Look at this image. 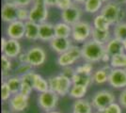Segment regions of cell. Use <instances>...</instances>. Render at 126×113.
<instances>
[{
  "label": "cell",
  "instance_id": "d4e9b609",
  "mask_svg": "<svg viewBox=\"0 0 126 113\" xmlns=\"http://www.w3.org/2000/svg\"><path fill=\"white\" fill-rule=\"evenodd\" d=\"M92 27L93 28L99 30H110L112 24L103 14L98 13L95 15L92 20Z\"/></svg>",
  "mask_w": 126,
  "mask_h": 113
},
{
  "label": "cell",
  "instance_id": "f35d334b",
  "mask_svg": "<svg viewBox=\"0 0 126 113\" xmlns=\"http://www.w3.org/2000/svg\"><path fill=\"white\" fill-rule=\"evenodd\" d=\"M74 3L73 0H57V5L56 7L58 10L62 11L64 10H67L71 6H73Z\"/></svg>",
  "mask_w": 126,
  "mask_h": 113
},
{
  "label": "cell",
  "instance_id": "8fae6325",
  "mask_svg": "<svg viewBox=\"0 0 126 113\" xmlns=\"http://www.w3.org/2000/svg\"><path fill=\"white\" fill-rule=\"evenodd\" d=\"M108 84L116 90H123L126 88V69L112 68L109 74Z\"/></svg>",
  "mask_w": 126,
  "mask_h": 113
},
{
  "label": "cell",
  "instance_id": "f546056e",
  "mask_svg": "<svg viewBox=\"0 0 126 113\" xmlns=\"http://www.w3.org/2000/svg\"><path fill=\"white\" fill-rule=\"evenodd\" d=\"M88 89L89 88L86 86L74 85V84H73V86H72L71 90H70V92H69V96L71 97V98H73V99H74V100L82 99L87 94Z\"/></svg>",
  "mask_w": 126,
  "mask_h": 113
},
{
  "label": "cell",
  "instance_id": "3957f363",
  "mask_svg": "<svg viewBox=\"0 0 126 113\" xmlns=\"http://www.w3.org/2000/svg\"><path fill=\"white\" fill-rule=\"evenodd\" d=\"M100 13L103 14L108 21L110 22L112 26H114L120 22H123L124 11L122 9V6L119 2H117L116 0L105 3L104 7L101 10Z\"/></svg>",
  "mask_w": 126,
  "mask_h": 113
},
{
  "label": "cell",
  "instance_id": "cb8c5ba5",
  "mask_svg": "<svg viewBox=\"0 0 126 113\" xmlns=\"http://www.w3.org/2000/svg\"><path fill=\"white\" fill-rule=\"evenodd\" d=\"M104 5L105 2L103 0H86V2L83 4V10L89 14L96 15L100 13Z\"/></svg>",
  "mask_w": 126,
  "mask_h": 113
},
{
  "label": "cell",
  "instance_id": "7dc6e473",
  "mask_svg": "<svg viewBox=\"0 0 126 113\" xmlns=\"http://www.w3.org/2000/svg\"><path fill=\"white\" fill-rule=\"evenodd\" d=\"M1 113H14V112H12V111L10 110V109H9V110H8V109H3Z\"/></svg>",
  "mask_w": 126,
  "mask_h": 113
},
{
  "label": "cell",
  "instance_id": "d590c367",
  "mask_svg": "<svg viewBox=\"0 0 126 113\" xmlns=\"http://www.w3.org/2000/svg\"><path fill=\"white\" fill-rule=\"evenodd\" d=\"M12 96V92H11L10 87L8 86V84L6 83L5 80L2 81L1 84V99L2 102H8L11 97Z\"/></svg>",
  "mask_w": 126,
  "mask_h": 113
},
{
  "label": "cell",
  "instance_id": "f6af8a7d",
  "mask_svg": "<svg viewBox=\"0 0 126 113\" xmlns=\"http://www.w3.org/2000/svg\"><path fill=\"white\" fill-rule=\"evenodd\" d=\"M43 1L47 5L48 8H50V7H56V5H57V0H43Z\"/></svg>",
  "mask_w": 126,
  "mask_h": 113
},
{
  "label": "cell",
  "instance_id": "8d00e7d4",
  "mask_svg": "<svg viewBox=\"0 0 126 113\" xmlns=\"http://www.w3.org/2000/svg\"><path fill=\"white\" fill-rule=\"evenodd\" d=\"M33 67L29 63H21L17 66L15 70V75H19V76H22V75H26L27 73L33 71Z\"/></svg>",
  "mask_w": 126,
  "mask_h": 113
},
{
  "label": "cell",
  "instance_id": "ac0fdd59",
  "mask_svg": "<svg viewBox=\"0 0 126 113\" xmlns=\"http://www.w3.org/2000/svg\"><path fill=\"white\" fill-rule=\"evenodd\" d=\"M111 69H112V67L108 64H105V66L96 69L92 74L93 84L103 85L105 83H108V78H109Z\"/></svg>",
  "mask_w": 126,
  "mask_h": 113
},
{
  "label": "cell",
  "instance_id": "74e56055",
  "mask_svg": "<svg viewBox=\"0 0 126 113\" xmlns=\"http://www.w3.org/2000/svg\"><path fill=\"white\" fill-rule=\"evenodd\" d=\"M29 8L20 7L18 8V20L22 22H26L29 20Z\"/></svg>",
  "mask_w": 126,
  "mask_h": 113
},
{
  "label": "cell",
  "instance_id": "7bdbcfd3",
  "mask_svg": "<svg viewBox=\"0 0 126 113\" xmlns=\"http://www.w3.org/2000/svg\"><path fill=\"white\" fill-rule=\"evenodd\" d=\"M16 59L18 60L19 64H21V63H28V59H27L26 51V52H23V51H22L21 54L18 56V58H17Z\"/></svg>",
  "mask_w": 126,
  "mask_h": 113
},
{
  "label": "cell",
  "instance_id": "2e32d148",
  "mask_svg": "<svg viewBox=\"0 0 126 113\" xmlns=\"http://www.w3.org/2000/svg\"><path fill=\"white\" fill-rule=\"evenodd\" d=\"M1 52H2V54H4L5 56H7L8 58H10L11 59H17L18 56L21 54L22 52L21 43L18 40L8 38L5 47Z\"/></svg>",
  "mask_w": 126,
  "mask_h": 113
},
{
  "label": "cell",
  "instance_id": "f907efd6",
  "mask_svg": "<svg viewBox=\"0 0 126 113\" xmlns=\"http://www.w3.org/2000/svg\"><path fill=\"white\" fill-rule=\"evenodd\" d=\"M105 3H106V2H109V1H114V0H103Z\"/></svg>",
  "mask_w": 126,
  "mask_h": 113
},
{
  "label": "cell",
  "instance_id": "484cf974",
  "mask_svg": "<svg viewBox=\"0 0 126 113\" xmlns=\"http://www.w3.org/2000/svg\"><path fill=\"white\" fill-rule=\"evenodd\" d=\"M55 33L56 37L71 38L72 36V26L66 24L65 22H58L55 24Z\"/></svg>",
  "mask_w": 126,
  "mask_h": 113
},
{
  "label": "cell",
  "instance_id": "4316f807",
  "mask_svg": "<svg viewBox=\"0 0 126 113\" xmlns=\"http://www.w3.org/2000/svg\"><path fill=\"white\" fill-rule=\"evenodd\" d=\"M34 91H36L39 93L42 92H47L49 91V83H48V79L44 78L42 75H41L40 74L36 73L35 74V77H34Z\"/></svg>",
  "mask_w": 126,
  "mask_h": 113
},
{
  "label": "cell",
  "instance_id": "ffe728a7",
  "mask_svg": "<svg viewBox=\"0 0 126 113\" xmlns=\"http://www.w3.org/2000/svg\"><path fill=\"white\" fill-rule=\"evenodd\" d=\"M26 26V32L25 39L30 42H36L39 40V33H40V24H37L33 21L25 22Z\"/></svg>",
  "mask_w": 126,
  "mask_h": 113
},
{
  "label": "cell",
  "instance_id": "4dcf8cb0",
  "mask_svg": "<svg viewBox=\"0 0 126 113\" xmlns=\"http://www.w3.org/2000/svg\"><path fill=\"white\" fill-rule=\"evenodd\" d=\"M112 35L116 39L124 41L126 39V22H120L113 26Z\"/></svg>",
  "mask_w": 126,
  "mask_h": 113
},
{
  "label": "cell",
  "instance_id": "7a4b0ae2",
  "mask_svg": "<svg viewBox=\"0 0 126 113\" xmlns=\"http://www.w3.org/2000/svg\"><path fill=\"white\" fill-rule=\"evenodd\" d=\"M50 91L57 92L60 97L69 95L70 90L73 86L72 79L63 75L62 73L57 75H52L48 78Z\"/></svg>",
  "mask_w": 126,
  "mask_h": 113
},
{
  "label": "cell",
  "instance_id": "ba28073f",
  "mask_svg": "<svg viewBox=\"0 0 126 113\" xmlns=\"http://www.w3.org/2000/svg\"><path fill=\"white\" fill-rule=\"evenodd\" d=\"M80 59H82L81 47H79L77 45H73L66 52L58 55V59H57V63L60 67L65 68V67L73 66Z\"/></svg>",
  "mask_w": 126,
  "mask_h": 113
},
{
  "label": "cell",
  "instance_id": "d6a6232c",
  "mask_svg": "<svg viewBox=\"0 0 126 113\" xmlns=\"http://www.w3.org/2000/svg\"><path fill=\"white\" fill-rule=\"evenodd\" d=\"M1 68H2V77L3 79H6L10 76V72L12 68V61L11 59L8 58L7 56L2 54L1 56Z\"/></svg>",
  "mask_w": 126,
  "mask_h": 113
},
{
  "label": "cell",
  "instance_id": "277c9868",
  "mask_svg": "<svg viewBox=\"0 0 126 113\" xmlns=\"http://www.w3.org/2000/svg\"><path fill=\"white\" fill-rule=\"evenodd\" d=\"M93 27L91 24L86 21H79L72 27V36L71 39L74 43L83 44L89 39H91Z\"/></svg>",
  "mask_w": 126,
  "mask_h": 113
},
{
  "label": "cell",
  "instance_id": "681fc988",
  "mask_svg": "<svg viewBox=\"0 0 126 113\" xmlns=\"http://www.w3.org/2000/svg\"><path fill=\"white\" fill-rule=\"evenodd\" d=\"M44 113H61V112L57 111V110H53V111H49V112H44Z\"/></svg>",
  "mask_w": 126,
  "mask_h": 113
},
{
  "label": "cell",
  "instance_id": "bcb514c9",
  "mask_svg": "<svg viewBox=\"0 0 126 113\" xmlns=\"http://www.w3.org/2000/svg\"><path fill=\"white\" fill-rule=\"evenodd\" d=\"M73 1L74 4H78V5H83L86 2V0H73Z\"/></svg>",
  "mask_w": 126,
  "mask_h": 113
},
{
  "label": "cell",
  "instance_id": "30bf717a",
  "mask_svg": "<svg viewBox=\"0 0 126 113\" xmlns=\"http://www.w3.org/2000/svg\"><path fill=\"white\" fill-rule=\"evenodd\" d=\"M84 10L81 7V5L78 4H74L68 8L67 10H64L60 13V17L63 22L68 24L70 26H74L79 21H81V18L83 16Z\"/></svg>",
  "mask_w": 126,
  "mask_h": 113
},
{
  "label": "cell",
  "instance_id": "8992f818",
  "mask_svg": "<svg viewBox=\"0 0 126 113\" xmlns=\"http://www.w3.org/2000/svg\"><path fill=\"white\" fill-rule=\"evenodd\" d=\"M59 97L60 96L57 92L50 91V90L47 92L39 93L37 97L38 107L44 112L56 110L58 101H59Z\"/></svg>",
  "mask_w": 126,
  "mask_h": 113
},
{
  "label": "cell",
  "instance_id": "7c38bea8",
  "mask_svg": "<svg viewBox=\"0 0 126 113\" xmlns=\"http://www.w3.org/2000/svg\"><path fill=\"white\" fill-rule=\"evenodd\" d=\"M29 96H26L22 92H17L12 94L11 99L8 101L10 110L14 113H20L25 111L28 107Z\"/></svg>",
  "mask_w": 126,
  "mask_h": 113
},
{
  "label": "cell",
  "instance_id": "44dd1931",
  "mask_svg": "<svg viewBox=\"0 0 126 113\" xmlns=\"http://www.w3.org/2000/svg\"><path fill=\"white\" fill-rule=\"evenodd\" d=\"M93 107L91 102L88 99H77L74 100L73 107H72V112L73 113H94L93 112Z\"/></svg>",
  "mask_w": 126,
  "mask_h": 113
},
{
  "label": "cell",
  "instance_id": "ee69618b",
  "mask_svg": "<svg viewBox=\"0 0 126 113\" xmlns=\"http://www.w3.org/2000/svg\"><path fill=\"white\" fill-rule=\"evenodd\" d=\"M111 58H112V57H111L110 55L105 52V54H104V56H103V58H102V61H101V62H104V63H105V64L110 63Z\"/></svg>",
  "mask_w": 126,
  "mask_h": 113
},
{
  "label": "cell",
  "instance_id": "d6986e66",
  "mask_svg": "<svg viewBox=\"0 0 126 113\" xmlns=\"http://www.w3.org/2000/svg\"><path fill=\"white\" fill-rule=\"evenodd\" d=\"M35 74L36 72L33 70L29 73H27L26 75H22V88L20 92L23 94H25L26 96H30L31 92L34 91V77H35Z\"/></svg>",
  "mask_w": 126,
  "mask_h": 113
},
{
  "label": "cell",
  "instance_id": "5b68a950",
  "mask_svg": "<svg viewBox=\"0 0 126 113\" xmlns=\"http://www.w3.org/2000/svg\"><path fill=\"white\" fill-rule=\"evenodd\" d=\"M91 105L95 110H102L106 108L109 105L116 102V96L109 90H100L94 92L91 97Z\"/></svg>",
  "mask_w": 126,
  "mask_h": 113
},
{
  "label": "cell",
  "instance_id": "e575fe53",
  "mask_svg": "<svg viewBox=\"0 0 126 113\" xmlns=\"http://www.w3.org/2000/svg\"><path fill=\"white\" fill-rule=\"evenodd\" d=\"M94 113H122V108L119 103H113L102 110H95Z\"/></svg>",
  "mask_w": 126,
  "mask_h": 113
},
{
  "label": "cell",
  "instance_id": "9c48e42d",
  "mask_svg": "<svg viewBox=\"0 0 126 113\" xmlns=\"http://www.w3.org/2000/svg\"><path fill=\"white\" fill-rule=\"evenodd\" d=\"M28 63L33 68L41 67L45 63L47 59V54L45 49L40 45H34L26 50Z\"/></svg>",
  "mask_w": 126,
  "mask_h": 113
},
{
  "label": "cell",
  "instance_id": "ab89813d",
  "mask_svg": "<svg viewBox=\"0 0 126 113\" xmlns=\"http://www.w3.org/2000/svg\"><path fill=\"white\" fill-rule=\"evenodd\" d=\"M11 3L15 4L17 7H26V8H29L33 3V0H8Z\"/></svg>",
  "mask_w": 126,
  "mask_h": 113
},
{
  "label": "cell",
  "instance_id": "1f68e13d",
  "mask_svg": "<svg viewBox=\"0 0 126 113\" xmlns=\"http://www.w3.org/2000/svg\"><path fill=\"white\" fill-rule=\"evenodd\" d=\"M112 68H123L126 69V53H121L119 55H115L111 58L110 63Z\"/></svg>",
  "mask_w": 126,
  "mask_h": 113
},
{
  "label": "cell",
  "instance_id": "f1b7e54d",
  "mask_svg": "<svg viewBox=\"0 0 126 113\" xmlns=\"http://www.w3.org/2000/svg\"><path fill=\"white\" fill-rule=\"evenodd\" d=\"M6 81V83L8 84V86L10 87L12 94L20 92L22 88V78L19 75H10L9 77H7L6 79H3Z\"/></svg>",
  "mask_w": 126,
  "mask_h": 113
},
{
  "label": "cell",
  "instance_id": "83f0119b",
  "mask_svg": "<svg viewBox=\"0 0 126 113\" xmlns=\"http://www.w3.org/2000/svg\"><path fill=\"white\" fill-rule=\"evenodd\" d=\"M72 81L74 85H81V86H86L88 88L93 84L92 75H85V74H79V73L74 74L72 78Z\"/></svg>",
  "mask_w": 126,
  "mask_h": 113
},
{
  "label": "cell",
  "instance_id": "9a60e30c",
  "mask_svg": "<svg viewBox=\"0 0 126 113\" xmlns=\"http://www.w3.org/2000/svg\"><path fill=\"white\" fill-rule=\"evenodd\" d=\"M73 40L71 38H60L55 37L52 41L49 43V46L54 52L60 55L66 52L67 50L73 46Z\"/></svg>",
  "mask_w": 126,
  "mask_h": 113
},
{
  "label": "cell",
  "instance_id": "e0dca14e",
  "mask_svg": "<svg viewBox=\"0 0 126 113\" xmlns=\"http://www.w3.org/2000/svg\"><path fill=\"white\" fill-rule=\"evenodd\" d=\"M56 37L55 33V25L50 22H44L40 24V33L39 40L43 43H50L54 38Z\"/></svg>",
  "mask_w": 126,
  "mask_h": 113
},
{
  "label": "cell",
  "instance_id": "52a82bcc",
  "mask_svg": "<svg viewBox=\"0 0 126 113\" xmlns=\"http://www.w3.org/2000/svg\"><path fill=\"white\" fill-rule=\"evenodd\" d=\"M29 20L37 24H42L47 21L48 7L43 0H33L32 5L29 7Z\"/></svg>",
  "mask_w": 126,
  "mask_h": 113
},
{
  "label": "cell",
  "instance_id": "7402d4cb",
  "mask_svg": "<svg viewBox=\"0 0 126 113\" xmlns=\"http://www.w3.org/2000/svg\"><path fill=\"white\" fill-rule=\"evenodd\" d=\"M105 52L108 53L111 57L125 52L124 46H123V42L121 41V40H119V39H116L114 37L105 44Z\"/></svg>",
  "mask_w": 126,
  "mask_h": 113
},
{
  "label": "cell",
  "instance_id": "c3c4849f",
  "mask_svg": "<svg viewBox=\"0 0 126 113\" xmlns=\"http://www.w3.org/2000/svg\"><path fill=\"white\" fill-rule=\"evenodd\" d=\"M123 42V46H124V50H125V53H126V39L124 41H122Z\"/></svg>",
  "mask_w": 126,
  "mask_h": 113
},
{
  "label": "cell",
  "instance_id": "836d02e7",
  "mask_svg": "<svg viewBox=\"0 0 126 113\" xmlns=\"http://www.w3.org/2000/svg\"><path fill=\"white\" fill-rule=\"evenodd\" d=\"M93 72H94L93 63L87 62V61H85L84 63H82L81 65H78V66L75 68V73H79V74L92 75Z\"/></svg>",
  "mask_w": 126,
  "mask_h": 113
},
{
  "label": "cell",
  "instance_id": "4fadbf2b",
  "mask_svg": "<svg viewBox=\"0 0 126 113\" xmlns=\"http://www.w3.org/2000/svg\"><path fill=\"white\" fill-rule=\"evenodd\" d=\"M25 32H26L25 22H22L20 20H16L12 23L8 24L5 29L6 37L18 41L25 38Z\"/></svg>",
  "mask_w": 126,
  "mask_h": 113
},
{
  "label": "cell",
  "instance_id": "6da1fadb",
  "mask_svg": "<svg viewBox=\"0 0 126 113\" xmlns=\"http://www.w3.org/2000/svg\"><path fill=\"white\" fill-rule=\"evenodd\" d=\"M82 59L90 63H97L102 61V58L105 53V45L100 44L94 40L89 39L81 46Z\"/></svg>",
  "mask_w": 126,
  "mask_h": 113
},
{
  "label": "cell",
  "instance_id": "b9f144b4",
  "mask_svg": "<svg viewBox=\"0 0 126 113\" xmlns=\"http://www.w3.org/2000/svg\"><path fill=\"white\" fill-rule=\"evenodd\" d=\"M62 74L63 75H65L66 76L70 77V78L72 79L73 76H74V75L75 74V69H74L72 66H70V67H65V68H63Z\"/></svg>",
  "mask_w": 126,
  "mask_h": 113
},
{
  "label": "cell",
  "instance_id": "60d3db41",
  "mask_svg": "<svg viewBox=\"0 0 126 113\" xmlns=\"http://www.w3.org/2000/svg\"><path fill=\"white\" fill-rule=\"evenodd\" d=\"M118 103L121 105V108L126 109V88L121 90V92H120L118 97Z\"/></svg>",
  "mask_w": 126,
  "mask_h": 113
},
{
  "label": "cell",
  "instance_id": "5bb4252c",
  "mask_svg": "<svg viewBox=\"0 0 126 113\" xmlns=\"http://www.w3.org/2000/svg\"><path fill=\"white\" fill-rule=\"evenodd\" d=\"M18 8L15 4L8 0H5L1 9V18L2 21L7 25L18 20Z\"/></svg>",
  "mask_w": 126,
  "mask_h": 113
},
{
  "label": "cell",
  "instance_id": "603a6c76",
  "mask_svg": "<svg viewBox=\"0 0 126 113\" xmlns=\"http://www.w3.org/2000/svg\"><path fill=\"white\" fill-rule=\"evenodd\" d=\"M113 38L111 30H99L93 28L91 33V39L100 44L105 45Z\"/></svg>",
  "mask_w": 126,
  "mask_h": 113
}]
</instances>
